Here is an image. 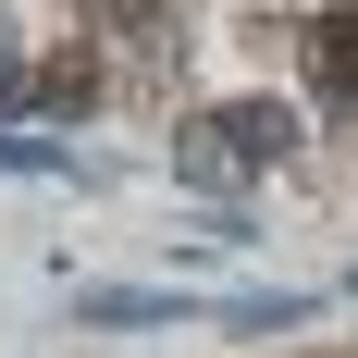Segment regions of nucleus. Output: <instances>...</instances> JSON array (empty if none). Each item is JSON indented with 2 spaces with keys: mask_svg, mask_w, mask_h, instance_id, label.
Listing matches in <instances>:
<instances>
[{
  "mask_svg": "<svg viewBox=\"0 0 358 358\" xmlns=\"http://www.w3.org/2000/svg\"><path fill=\"white\" fill-rule=\"evenodd\" d=\"M173 173H185V185H210V198H222V185H248V161L222 148V124H185V136H173Z\"/></svg>",
  "mask_w": 358,
  "mask_h": 358,
  "instance_id": "obj_4",
  "label": "nucleus"
},
{
  "mask_svg": "<svg viewBox=\"0 0 358 358\" xmlns=\"http://www.w3.org/2000/svg\"><path fill=\"white\" fill-rule=\"evenodd\" d=\"M87 322H111V334H148V322H185V296H161V285H99V296H87Z\"/></svg>",
  "mask_w": 358,
  "mask_h": 358,
  "instance_id": "obj_3",
  "label": "nucleus"
},
{
  "mask_svg": "<svg viewBox=\"0 0 358 358\" xmlns=\"http://www.w3.org/2000/svg\"><path fill=\"white\" fill-rule=\"evenodd\" d=\"M222 148L259 173V161H285V148H296V111H285V99H235V111H222Z\"/></svg>",
  "mask_w": 358,
  "mask_h": 358,
  "instance_id": "obj_1",
  "label": "nucleus"
},
{
  "mask_svg": "<svg viewBox=\"0 0 358 358\" xmlns=\"http://www.w3.org/2000/svg\"><path fill=\"white\" fill-rule=\"evenodd\" d=\"M346 296H358V272H346Z\"/></svg>",
  "mask_w": 358,
  "mask_h": 358,
  "instance_id": "obj_10",
  "label": "nucleus"
},
{
  "mask_svg": "<svg viewBox=\"0 0 358 358\" xmlns=\"http://www.w3.org/2000/svg\"><path fill=\"white\" fill-rule=\"evenodd\" d=\"M309 74H322V99H334V111H358V13H334V25L309 37Z\"/></svg>",
  "mask_w": 358,
  "mask_h": 358,
  "instance_id": "obj_2",
  "label": "nucleus"
},
{
  "mask_svg": "<svg viewBox=\"0 0 358 358\" xmlns=\"http://www.w3.org/2000/svg\"><path fill=\"white\" fill-rule=\"evenodd\" d=\"M0 173H74V161H62L50 136H0Z\"/></svg>",
  "mask_w": 358,
  "mask_h": 358,
  "instance_id": "obj_7",
  "label": "nucleus"
},
{
  "mask_svg": "<svg viewBox=\"0 0 358 358\" xmlns=\"http://www.w3.org/2000/svg\"><path fill=\"white\" fill-rule=\"evenodd\" d=\"M111 13H124V25H148V13H161V0H111Z\"/></svg>",
  "mask_w": 358,
  "mask_h": 358,
  "instance_id": "obj_9",
  "label": "nucleus"
},
{
  "mask_svg": "<svg viewBox=\"0 0 358 358\" xmlns=\"http://www.w3.org/2000/svg\"><path fill=\"white\" fill-rule=\"evenodd\" d=\"M13 87H25V50H13V25H0V99H13Z\"/></svg>",
  "mask_w": 358,
  "mask_h": 358,
  "instance_id": "obj_8",
  "label": "nucleus"
},
{
  "mask_svg": "<svg viewBox=\"0 0 358 358\" xmlns=\"http://www.w3.org/2000/svg\"><path fill=\"white\" fill-rule=\"evenodd\" d=\"M37 99L50 111H99V50H62V62L37 74Z\"/></svg>",
  "mask_w": 358,
  "mask_h": 358,
  "instance_id": "obj_5",
  "label": "nucleus"
},
{
  "mask_svg": "<svg viewBox=\"0 0 358 358\" xmlns=\"http://www.w3.org/2000/svg\"><path fill=\"white\" fill-rule=\"evenodd\" d=\"M222 322H235V334H296L309 296H222Z\"/></svg>",
  "mask_w": 358,
  "mask_h": 358,
  "instance_id": "obj_6",
  "label": "nucleus"
}]
</instances>
